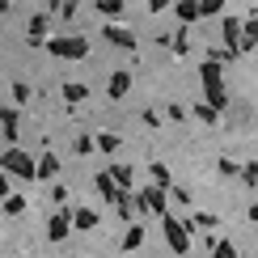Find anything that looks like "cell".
Instances as JSON below:
<instances>
[{
	"mask_svg": "<svg viewBox=\"0 0 258 258\" xmlns=\"http://www.w3.org/2000/svg\"><path fill=\"white\" fill-rule=\"evenodd\" d=\"M0 212H5V216H26V195H17V190H9V199L0 203Z\"/></svg>",
	"mask_w": 258,
	"mask_h": 258,
	"instance_id": "obj_23",
	"label": "cell"
},
{
	"mask_svg": "<svg viewBox=\"0 0 258 258\" xmlns=\"http://www.w3.org/2000/svg\"><path fill=\"white\" fill-rule=\"evenodd\" d=\"M186 114H195V119H199V123H216V119H220V114H216V110H212V106H203V102L195 106V110H186Z\"/></svg>",
	"mask_w": 258,
	"mask_h": 258,
	"instance_id": "obj_30",
	"label": "cell"
},
{
	"mask_svg": "<svg viewBox=\"0 0 258 258\" xmlns=\"http://www.w3.org/2000/svg\"><path fill=\"white\" fill-rule=\"evenodd\" d=\"M237 182H241L245 190H254V186H258V161H254V157H250V161H245V165L237 169Z\"/></svg>",
	"mask_w": 258,
	"mask_h": 258,
	"instance_id": "obj_22",
	"label": "cell"
},
{
	"mask_svg": "<svg viewBox=\"0 0 258 258\" xmlns=\"http://www.w3.org/2000/svg\"><path fill=\"white\" fill-rule=\"evenodd\" d=\"M55 174H59V157L42 148V157H34V182H38V178H42V182H51Z\"/></svg>",
	"mask_w": 258,
	"mask_h": 258,
	"instance_id": "obj_11",
	"label": "cell"
},
{
	"mask_svg": "<svg viewBox=\"0 0 258 258\" xmlns=\"http://www.w3.org/2000/svg\"><path fill=\"white\" fill-rule=\"evenodd\" d=\"M212 258H237V245H233L229 237H220L216 245H212Z\"/></svg>",
	"mask_w": 258,
	"mask_h": 258,
	"instance_id": "obj_28",
	"label": "cell"
},
{
	"mask_svg": "<svg viewBox=\"0 0 258 258\" xmlns=\"http://www.w3.org/2000/svg\"><path fill=\"white\" fill-rule=\"evenodd\" d=\"M0 132H5L9 148H17V132H21V110L17 106H0Z\"/></svg>",
	"mask_w": 258,
	"mask_h": 258,
	"instance_id": "obj_7",
	"label": "cell"
},
{
	"mask_svg": "<svg viewBox=\"0 0 258 258\" xmlns=\"http://www.w3.org/2000/svg\"><path fill=\"white\" fill-rule=\"evenodd\" d=\"M106 174H110L119 195H132V186H136V169L132 165H119V161H114V165H106Z\"/></svg>",
	"mask_w": 258,
	"mask_h": 258,
	"instance_id": "obj_9",
	"label": "cell"
},
{
	"mask_svg": "<svg viewBox=\"0 0 258 258\" xmlns=\"http://www.w3.org/2000/svg\"><path fill=\"white\" fill-rule=\"evenodd\" d=\"M0 13H9V0H0Z\"/></svg>",
	"mask_w": 258,
	"mask_h": 258,
	"instance_id": "obj_39",
	"label": "cell"
},
{
	"mask_svg": "<svg viewBox=\"0 0 258 258\" xmlns=\"http://www.w3.org/2000/svg\"><path fill=\"white\" fill-rule=\"evenodd\" d=\"M42 51L55 55V59H85V55H89V38H85V34H59V38L42 42Z\"/></svg>",
	"mask_w": 258,
	"mask_h": 258,
	"instance_id": "obj_3",
	"label": "cell"
},
{
	"mask_svg": "<svg viewBox=\"0 0 258 258\" xmlns=\"http://www.w3.org/2000/svg\"><path fill=\"white\" fill-rule=\"evenodd\" d=\"M93 9L106 17V26H119V17H123V9H127V5H123V0H98Z\"/></svg>",
	"mask_w": 258,
	"mask_h": 258,
	"instance_id": "obj_18",
	"label": "cell"
},
{
	"mask_svg": "<svg viewBox=\"0 0 258 258\" xmlns=\"http://www.w3.org/2000/svg\"><path fill=\"white\" fill-rule=\"evenodd\" d=\"M72 148H77V157H89L93 153V136H77V144H72Z\"/></svg>",
	"mask_w": 258,
	"mask_h": 258,
	"instance_id": "obj_33",
	"label": "cell"
},
{
	"mask_svg": "<svg viewBox=\"0 0 258 258\" xmlns=\"http://www.w3.org/2000/svg\"><path fill=\"white\" fill-rule=\"evenodd\" d=\"M144 245V224H127V233H123V250H140Z\"/></svg>",
	"mask_w": 258,
	"mask_h": 258,
	"instance_id": "obj_24",
	"label": "cell"
},
{
	"mask_svg": "<svg viewBox=\"0 0 258 258\" xmlns=\"http://www.w3.org/2000/svg\"><path fill=\"white\" fill-rule=\"evenodd\" d=\"M42 13H55V17H63V21H72V17H77V5H72V0H55V5H47V9H42Z\"/></svg>",
	"mask_w": 258,
	"mask_h": 258,
	"instance_id": "obj_25",
	"label": "cell"
},
{
	"mask_svg": "<svg viewBox=\"0 0 258 258\" xmlns=\"http://www.w3.org/2000/svg\"><path fill=\"white\" fill-rule=\"evenodd\" d=\"M216 224H220V216H212V212H190V216L182 220V229H186V233H190V229H208V233H212Z\"/></svg>",
	"mask_w": 258,
	"mask_h": 258,
	"instance_id": "obj_17",
	"label": "cell"
},
{
	"mask_svg": "<svg viewBox=\"0 0 258 258\" xmlns=\"http://www.w3.org/2000/svg\"><path fill=\"white\" fill-rule=\"evenodd\" d=\"M224 9V0H199V17H212V13H220Z\"/></svg>",
	"mask_w": 258,
	"mask_h": 258,
	"instance_id": "obj_32",
	"label": "cell"
},
{
	"mask_svg": "<svg viewBox=\"0 0 258 258\" xmlns=\"http://www.w3.org/2000/svg\"><path fill=\"white\" fill-rule=\"evenodd\" d=\"M93 186H98V195L102 199H119V190H114V182H110V174H106V169H98V174H93Z\"/></svg>",
	"mask_w": 258,
	"mask_h": 258,
	"instance_id": "obj_21",
	"label": "cell"
},
{
	"mask_svg": "<svg viewBox=\"0 0 258 258\" xmlns=\"http://www.w3.org/2000/svg\"><path fill=\"white\" fill-rule=\"evenodd\" d=\"M114 216L127 220V224H136V208H132V195H119L114 199Z\"/></svg>",
	"mask_w": 258,
	"mask_h": 258,
	"instance_id": "obj_26",
	"label": "cell"
},
{
	"mask_svg": "<svg viewBox=\"0 0 258 258\" xmlns=\"http://www.w3.org/2000/svg\"><path fill=\"white\" fill-rule=\"evenodd\" d=\"M106 93H110V102H119V98H127V93H132V72H127V68H119V72H110V81H106Z\"/></svg>",
	"mask_w": 258,
	"mask_h": 258,
	"instance_id": "obj_10",
	"label": "cell"
},
{
	"mask_svg": "<svg viewBox=\"0 0 258 258\" xmlns=\"http://www.w3.org/2000/svg\"><path fill=\"white\" fill-rule=\"evenodd\" d=\"M216 169H220V174H224V178H237V165H233V161H220V165H216Z\"/></svg>",
	"mask_w": 258,
	"mask_h": 258,
	"instance_id": "obj_36",
	"label": "cell"
},
{
	"mask_svg": "<svg viewBox=\"0 0 258 258\" xmlns=\"http://www.w3.org/2000/svg\"><path fill=\"white\" fill-rule=\"evenodd\" d=\"M30 93H34V89H30V81H13V102H17V106L30 102Z\"/></svg>",
	"mask_w": 258,
	"mask_h": 258,
	"instance_id": "obj_31",
	"label": "cell"
},
{
	"mask_svg": "<svg viewBox=\"0 0 258 258\" xmlns=\"http://www.w3.org/2000/svg\"><path fill=\"white\" fill-rule=\"evenodd\" d=\"M51 199H55V203H68V186H63V182H55V186H51Z\"/></svg>",
	"mask_w": 258,
	"mask_h": 258,
	"instance_id": "obj_34",
	"label": "cell"
},
{
	"mask_svg": "<svg viewBox=\"0 0 258 258\" xmlns=\"http://www.w3.org/2000/svg\"><path fill=\"white\" fill-rule=\"evenodd\" d=\"M169 5H174V0H148V13H165Z\"/></svg>",
	"mask_w": 258,
	"mask_h": 258,
	"instance_id": "obj_35",
	"label": "cell"
},
{
	"mask_svg": "<svg viewBox=\"0 0 258 258\" xmlns=\"http://www.w3.org/2000/svg\"><path fill=\"white\" fill-rule=\"evenodd\" d=\"M144 123L148 127H161V110H144Z\"/></svg>",
	"mask_w": 258,
	"mask_h": 258,
	"instance_id": "obj_37",
	"label": "cell"
},
{
	"mask_svg": "<svg viewBox=\"0 0 258 258\" xmlns=\"http://www.w3.org/2000/svg\"><path fill=\"white\" fill-rule=\"evenodd\" d=\"M169 190H157V186H144V190H136V195H132V208L136 212H144V216H169Z\"/></svg>",
	"mask_w": 258,
	"mask_h": 258,
	"instance_id": "obj_4",
	"label": "cell"
},
{
	"mask_svg": "<svg viewBox=\"0 0 258 258\" xmlns=\"http://www.w3.org/2000/svg\"><path fill=\"white\" fill-rule=\"evenodd\" d=\"M85 98H89V85H81V81H63V102H68V106H81Z\"/></svg>",
	"mask_w": 258,
	"mask_h": 258,
	"instance_id": "obj_20",
	"label": "cell"
},
{
	"mask_svg": "<svg viewBox=\"0 0 258 258\" xmlns=\"http://www.w3.org/2000/svg\"><path fill=\"white\" fill-rule=\"evenodd\" d=\"M0 174L9 182H34V157L26 148H5L0 153Z\"/></svg>",
	"mask_w": 258,
	"mask_h": 258,
	"instance_id": "obj_2",
	"label": "cell"
},
{
	"mask_svg": "<svg viewBox=\"0 0 258 258\" xmlns=\"http://www.w3.org/2000/svg\"><path fill=\"white\" fill-rule=\"evenodd\" d=\"M165 119H169V123H186L190 114H186V106H182V102H169V106H165Z\"/></svg>",
	"mask_w": 258,
	"mask_h": 258,
	"instance_id": "obj_29",
	"label": "cell"
},
{
	"mask_svg": "<svg viewBox=\"0 0 258 258\" xmlns=\"http://www.w3.org/2000/svg\"><path fill=\"white\" fill-rule=\"evenodd\" d=\"M169 9H174V17H178V26H182V30L199 21V0H174Z\"/></svg>",
	"mask_w": 258,
	"mask_h": 258,
	"instance_id": "obj_12",
	"label": "cell"
},
{
	"mask_svg": "<svg viewBox=\"0 0 258 258\" xmlns=\"http://www.w3.org/2000/svg\"><path fill=\"white\" fill-rule=\"evenodd\" d=\"M174 208H190V190L186 186H169V195H165Z\"/></svg>",
	"mask_w": 258,
	"mask_h": 258,
	"instance_id": "obj_27",
	"label": "cell"
},
{
	"mask_svg": "<svg viewBox=\"0 0 258 258\" xmlns=\"http://www.w3.org/2000/svg\"><path fill=\"white\" fill-rule=\"evenodd\" d=\"M148 178H153L148 186H157V190H169V186H174V174H169L161 161H153V165H148Z\"/></svg>",
	"mask_w": 258,
	"mask_h": 258,
	"instance_id": "obj_19",
	"label": "cell"
},
{
	"mask_svg": "<svg viewBox=\"0 0 258 258\" xmlns=\"http://www.w3.org/2000/svg\"><path fill=\"white\" fill-rule=\"evenodd\" d=\"M68 220H72V229L89 233V229H98V224H102V212H98V208H77Z\"/></svg>",
	"mask_w": 258,
	"mask_h": 258,
	"instance_id": "obj_13",
	"label": "cell"
},
{
	"mask_svg": "<svg viewBox=\"0 0 258 258\" xmlns=\"http://www.w3.org/2000/svg\"><path fill=\"white\" fill-rule=\"evenodd\" d=\"M9 186H13V182H9L5 174H0V203H5V199H9Z\"/></svg>",
	"mask_w": 258,
	"mask_h": 258,
	"instance_id": "obj_38",
	"label": "cell"
},
{
	"mask_svg": "<svg viewBox=\"0 0 258 258\" xmlns=\"http://www.w3.org/2000/svg\"><path fill=\"white\" fill-rule=\"evenodd\" d=\"M123 148V136L119 132H102V136H93V153H106V157H114Z\"/></svg>",
	"mask_w": 258,
	"mask_h": 258,
	"instance_id": "obj_16",
	"label": "cell"
},
{
	"mask_svg": "<svg viewBox=\"0 0 258 258\" xmlns=\"http://www.w3.org/2000/svg\"><path fill=\"white\" fill-rule=\"evenodd\" d=\"M161 233H165V241H169V250L174 254H186L190 250V233L182 229V220L169 212V216H161Z\"/></svg>",
	"mask_w": 258,
	"mask_h": 258,
	"instance_id": "obj_5",
	"label": "cell"
},
{
	"mask_svg": "<svg viewBox=\"0 0 258 258\" xmlns=\"http://www.w3.org/2000/svg\"><path fill=\"white\" fill-rule=\"evenodd\" d=\"M72 208H59V212H51V220H47V241H63V237H68V233H72Z\"/></svg>",
	"mask_w": 258,
	"mask_h": 258,
	"instance_id": "obj_6",
	"label": "cell"
},
{
	"mask_svg": "<svg viewBox=\"0 0 258 258\" xmlns=\"http://www.w3.org/2000/svg\"><path fill=\"white\" fill-rule=\"evenodd\" d=\"M199 81H203V106H212V110H224L229 106V89H224V72L216 68V63H208L203 59L199 63Z\"/></svg>",
	"mask_w": 258,
	"mask_h": 258,
	"instance_id": "obj_1",
	"label": "cell"
},
{
	"mask_svg": "<svg viewBox=\"0 0 258 258\" xmlns=\"http://www.w3.org/2000/svg\"><path fill=\"white\" fill-rule=\"evenodd\" d=\"M102 38L110 42V47H119V51H136L140 42H136V34L127 26H102Z\"/></svg>",
	"mask_w": 258,
	"mask_h": 258,
	"instance_id": "obj_8",
	"label": "cell"
},
{
	"mask_svg": "<svg viewBox=\"0 0 258 258\" xmlns=\"http://www.w3.org/2000/svg\"><path fill=\"white\" fill-rule=\"evenodd\" d=\"M220 30H224V51H233V55H237V38H241V17L237 13H229L220 21Z\"/></svg>",
	"mask_w": 258,
	"mask_h": 258,
	"instance_id": "obj_15",
	"label": "cell"
},
{
	"mask_svg": "<svg viewBox=\"0 0 258 258\" xmlns=\"http://www.w3.org/2000/svg\"><path fill=\"white\" fill-rule=\"evenodd\" d=\"M51 34V17L47 13H30V47H42Z\"/></svg>",
	"mask_w": 258,
	"mask_h": 258,
	"instance_id": "obj_14",
	"label": "cell"
}]
</instances>
